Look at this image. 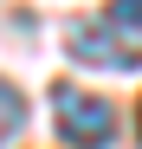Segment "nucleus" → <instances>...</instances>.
<instances>
[{
  "label": "nucleus",
  "mask_w": 142,
  "mask_h": 149,
  "mask_svg": "<svg viewBox=\"0 0 142 149\" xmlns=\"http://www.w3.org/2000/svg\"><path fill=\"white\" fill-rule=\"evenodd\" d=\"M52 123H58V136L71 149H103L116 136V110H110V97H90L78 84H52Z\"/></svg>",
  "instance_id": "1"
},
{
  "label": "nucleus",
  "mask_w": 142,
  "mask_h": 149,
  "mask_svg": "<svg viewBox=\"0 0 142 149\" xmlns=\"http://www.w3.org/2000/svg\"><path fill=\"white\" fill-rule=\"evenodd\" d=\"M71 58L103 65V71H136V65H142V52H136V45H123L103 19H78V26H71Z\"/></svg>",
  "instance_id": "2"
},
{
  "label": "nucleus",
  "mask_w": 142,
  "mask_h": 149,
  "mask_svg": "<svg viewBox=\"0 0 142 149\" xmlns=\"http://www.w3.org/2000/svg\"><path fill=\"white\" fill-rule=\"evenodd\" d=\"M13 130H26V97H19L7 78H0V143H7Z\"/></svg>",
  "instance_id": "4"
},
{
  "label": "nucleus",
  "mask_w": 142,
  "mask_h": 149,
  "mask_svg": "<svg viewBox=\"0 0 142 149\" xmlns=\"http://www.w3.org/2000/svg\"><path fill=\"white\" fill-rule=\"evenodd\" d=\"M103 26H110L116 39H123V45H136V52H142V0H110Z\"/></svg>",
  "instance_id": "3"
}]
</instances>
